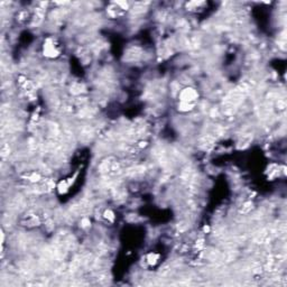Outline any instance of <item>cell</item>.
Instances as JSON below:
<instances>
[{"label": "cell", "mask_w": 287, "mask_h": 287, "mask_svg": "<svg viewBox=\"0 0 287 287\" xmlns=\"http://www.w3.org/2000/svg\"><path fill=\"white\" fill-rule=\"evenodd\" d=\"M251 209H253V203H251V202H246V203L243 204L242 209H241V212H242V213H248Z\"/></svg>", "instance_id": "obj_8"}, {"label": "cell", "mask_w": 287, "mask_h": 287, "mask_svg": "<svg viewBox=\"0 0 287 287\" xmlns=\"http://www.w3.org/2000/svg\"><path fill=\"white\" fill-rule=\"evenodd\" d=\"M43 52L46 57L49 59H54V57H57L59 55V52L57 51L56 46L54 45L53 39L47 38L44 42V46H43Z\"/></svg>", "instance_id": "obj_1"}, {"label": "cell", "mask_w": 287, "mask_h": 287, "mask_svg": "<svg viewBox=\"0 0 287 287\" xmlns=\"http://www.w3.org/2000/svg\"><path fill=\"white\" fill-rule=\"evenodd\" d=\"M8 153H9V146H8L7 144H4V145L1 146V156H2V157H6V156L8 155Z\"/></svg>", "instance_id": "obj_9"}, {"label": "cell", "mask_w": 287, "mask_h": 287, "mask_svg": "<svg viewBox=\"0 0 287 287\" xmlns=\"http://www.w3.org/2000/svg\"><path fill=\"white\" fill-rule=\"evenodd\" d=\"M193 108V103H187V102H181L180 104V110L181 111H190Z\"/></svg>", "instance_id": "obj_7"}, {"label": "cell", "mask_w": 287, "mask_h": 287, "mask_svg": "<svg viewBox=\"0 0 287 287\" xmlns=\"http://www.w3.org/2000/svg\"><path fill=\"white\" fill-rule=\"evenodd\" d=\"M71 185L68 184V182L66 180H63L61 181L59 183V185H57V191H59V194H65L66 192L68 191V187H70Z\"/></svg>", "instance_id": "obj_3"}, {"label": "cell", "mask_w": 287, "mask_h": 287, "mask_svg": "<svg viewBox=\"0 0 287 287\" xmlns=\"http://www.w3.org/2000/svg\"><path fill=\"white\" fill-rule=\"evenodd\" d=\"M116 4H117L122 10H127L129 8V5H128V2H126V1H117Z\"/></svg>", "instance_id": "obj_10"}, {"label": "cell", "mask_w": 287, "mask_h": 287, "mask_svg": "<svg viewBox=\"0 0 287 287\" xmlns=\"http://www.w3.org/2000/svg\"><path fill=\"white\" fill-rule=\"evenodd\" d=\"M26 178L28 181H30V182H33V183H37V182H39L40 181V175H39L38 173H36V172H33V173H30V174H28V175L26 176Z\"/></svg>", "instance_id": "obj_5"}, {"label": "cell", "mask_w": 287, "mask_h": 287, "mask_svg": "<svg viewBox=\"0 0 287 287\" xmlns=\"http://www.w3.org/2000/svg\"><path fill=\"white\" fill-rule=\"evenodd\" d=\"M103 217H104L108 221H110V222H113V221H115V213L112 212L111 210H106L104 213H103Z\"/></svg>", "instance_id": "obj_6"}, {"label": "cell", "mask_w": 287, "mask_h": 287, "mask_svg": "<svg viewBox=\"0 0 287 287\" xmlns=\"http://www.w3.org/2000/svg\"><path fill=\"white\" fill-rule=\"evenodd\" d=\"M158 259H159V256L155 253H150L147 255V261L149 265H155L158 261Z\"/></svg>", "instance_id": "obj_4"}, {"label": "cell", "mask_w": 287, "mask_h": 287, "mask_svg": "<svg viewBox=\"0 0 287 287\" xmlns=\"http://www.w3.org/2000/svg\"><path fill=\"white\" fill-rule=\"evenodd\" d=\"M196 99H197V92L195 91L194 89H192V88L184 89L180 94L181 102L193 103Z\"/></svg>", "instance_id": "obj_2"}]
</instances>
